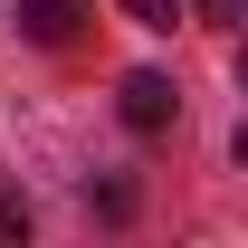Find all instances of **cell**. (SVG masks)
I'll return each instance as SVG.
<instances>
[{"mask_svg":"<svg viewBox=\"0 0 248 248\" xmlns=\"http://www.w3.org/2000/svg\"><path fill=\"white\" fill-rule=\"evenodd\" d=\"M115 115L134 124V134H162V124L182 115V95H172V77H162V67H134V77L115 86Z\"/></svg>","mask_w":248,"mask_h":248,"instance_id":"6da1fadb","label":"cell"},{"mask_svg":"<svg viewBox=\"0 0 248 248\" xmlns=\"http://www.w3.org/2000/svg\"><path fill=\"white\" fill-rule=\"evenodd\" d=\"M19 29H29L38 48H67V38L86 29V0H19Z\"/></svg>","mask_w":248,"mask_h":248,"instance_id":"7a4b0ae2","label":"cell"},{"mask_svg":"<svg viewBox=\"0 0 248 248\" xmlns=\"http://www.w3.org/2000/svg\"><path fill=\"white\" fill-rule=\"evenodd\" d=\"M29 229V201H19V182H0V239H19Z\"/></svg>","mask_w":248,"mask_h":248,"instance_id":"3957f363","label":"cell"},{"mask_svg":"<svg viewBox=\"0 0 248 248\" xmlns=\"http://www.w3.org/2000/svg\"><path fill=\"white\" fill-rule=\"evenodd\" d=\"M124 10H134L143 29H172V19H182V0H124Z\"/></svg>","mask_w":248,"mask_h":248,"instance_id":"277c9868","label":"cell"},{"mask_svg":"<svg viewBox=\"0 0 248 248\" xmlns=\"http://www.w3.org/2000/svg\"><path fill=\"white\" fill-rule=\"evenodd\" d=\"M201 10H210L219 29H239V10H248V0H201Z\"/></svg>","mask_w":248,"mask_h":248,"instance_id":"5b68a950","label":"cell"}]
</instances>
